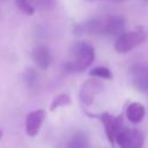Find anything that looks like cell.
<instances>
[{"label":"cell","mask_w":148,"mask_h":148,"mask_svg":"<svg viewBox=\"0 0 148 148\" xmlns=\"http://www.w3.org/2000/svg\"><path fill=\"white\" fill-rule=\"evenodd\" d=\"M69 101H71V99H69V96H68L67 94H61V95L57 96V97L53 99L50 110H51V111H54V110L58 109L59 106H65V105H67V104L69 103Z\"/></svg>","instance_id":"9a60e30c"},{"label":"cell","mask_w":148,"mask_h":148,"mask_svg":"<svg viewBox=\"0 0 148 148\" xmlns=\"http://www.w3.org/2000/svg\"><path fill=\"white\" fill-rule=\"evenodd\" d=\"M148 38V32L143 29L132 30V31H124L119 35L114 42V50L118 53H127L139 46L140 44L145 43Z\"/></svg>","instance_id":"7a4b0ae2"},{"label":"cell","mask_w":148,"mask_h":148,"mask_svg":"<svg viewBox=\"0 0 148 148\" xmlns=\"http://www.w3.org/2000/svg\"><path fill=\"white\" fill-rule=\"evenodd\" d=\"M116 142L119 148H142L145 142V135L138 128L124 127L117 135Z\"/></svg>","instance_id":"3957f363"},{"label":"cell","mask_w":148,"mask_h":148,"mask_svg":"<svg viewBox=\"0 0 148 148\" xmlns=\"http://www.w3.org/2000/svg\"><path fill=\"white\" fill-rule=\"evenodd\" d=\"M94 59V47L86 42H77L71 50V58L66 64V68L71 72H82L92 64Z\"/></svg>","instance_id":"6da1fadb"},{"label":"cell","mask_w":148,"mask_h":148,"mask_svg":"<svg viewBox=\"0 0 148 148\" xmlns=\"http://www.w3.org/2000/svg\"><path fill=\"white\" fill-rule=\"evenodd\" d=\"M24 81L27 82V84L28 86H30V87H32V86H35L36 84V82H37V79H38V75H37V73H36V71H34L32 68H29V69H27L25 71V73H24Z\"/></svg>","instance_id":"e0dca14e"},{"label":"cell","mask_w":148,"mask_h":148,"mask_svg":"<svg viewBox=\"0 0 148 148\" xmlns=\"http://www.w3.org/2000/svg\"><path fill=\"white\" fill-rule=\"evenodd\" d=\"M1 138H2V131L0 130V139H1Z\"/></svg>","instance_id":"d6986e66"},{"label":"cell","mask_w":148,"mask_h":148,"mask_svg":"<svg viewBox=\"0 0 148 148\" xmlns=\"http://www.w3.org/2000/svg\"><path fill=\"white\" fill-rule=\"evenodd\" d=\"M103 89V83L98 79H89L87 80L80 90V99L83 104L90 105L92 104L95 96L99 94Z\"/></svg>","instance_id":"8992f818"},{"label":"cell","mask_w":148,"mask_h":148,"mask_svg":"<svg viewBox=\"0 0 148 148\" xmlns=\"http://www.w3.org/2000/svg\"><path fill=\"white\" fill-rule=\"evenodd\" d=\"M65 148H89L88 135L83 132H77L71 136Z\"/></svg>","instance_id":"7c38bea8"},{"label":"cell","mask_w":148,"mask_h":148,"mask_svg":"<svg viewBox=\"0 0 148 148\" xmlns=\"http://www.w3.org/2000/svg\"><path fill=\"white\" fill-rule=\"evenodd\" d=\"M31 57H32V60H34L35 65L40 69L49 68L51 62H52V53H51L50 49L45 45L36 46L32 50Z\"/></svg>","instance_id":"30bf717a"},{"label":"cell","mask_w":148,"mask_h":148,"mask_svg":"<svg viewBox=\"0 0 148 148\" xmlns=\"http://www.w3.org/2000/svg\"><path fill=\"white\" fill-rule=\"evenodd\" d=\"M89 2H96V1H106V2H112V3H120V2H124L126 0H87Z\"/></svg>","instance_id":"ac0fdd59"},{"label":"cell","mask_w":148,"mask_h":148,"mask_svg":"<svg viewBox=\"0 0 148 148\" xmlns=\"http://www.w3.org/2000/svg\"><path fill=\"white\" fill-rule=\"evenodd\" d=\"M15 5L21 12H23L27 15H32L35 13V9L30 5L29 0H15Z\"/></svg>","instance_id":"2e32d148"},{"label":"cell","mask_w":148,"mask_h":148,"mask_svg":"<svg viewBox=\"0 0 148 148\" xmlns=\"http://www.w3.org/2000/svg\"><path fill=\"white\" fill-rule=\"evenodd\" d=\"M104 20L101 18H90L84 22H81L75 25L74 34L77 36L81 35H101L103 34Z\"/></svg>","instance_id":"52a82bcc"},{"label":"cell","mask_w":148,"mask_h":148,"mask_svg":"<svg viewBox=\"0 0 148 148\" xmlns=\"http://www.w3.org/2000/svg\"><path fill=\"white\" fill-rule=\"evenodd\" d=\"M126 21L121 15H109L104 18L103 35L106 36H119L124 32Z\"/></svg>","instance_id":"ba28073f"},{"label":"cell","mask_w":148,"mask_h":148,"mask_svg":"<svg viewBox=\"0 0 148 148\" xmlns=\"http://www.w3.org/2000/svg\"><path fill=\"white\" fill-rule=\"evenodd\" d=\"M45 111L42 109L31 111L25 118V132L29 136H36L44 123Z\"/></svg>","instance_id":"9c48e42d"},{"label":"cell","mask_w":148,"mask_h":148,"mask_svg":"<svg viewBox=\"0 0 148 148\" xmlns=\"http://www.w3.org/2000/svg\"><path fill=\"white\" fill-rule=\"evenodd\" d=\"M132 84L141 92L148 94V64L135 62L130 68Z\"/></svg>","instance_id":"277c9868"},{"label":"cell","mask_w":148,"mask_h":148,"mask_svg":"<svg viewBox=\"0 0 148 148\" xmlns=\"http://www.w3.org/2000/svg\"><path fill=\"white\" fill-rule=\"evenodd\" d=\"M145 114H146V109L139 102L131 103L126 109V118L132 124H139L145 118Z\"/></svg>","instance_id":"8fae6325"},{"label":"cell","mask_w":148,"mask_h":148,"mask_svg":"<svg viewBox=\"0 0 148 148\" xmlns=\"http://www.w3.org/2000/svg\"><path fill=\"white\" fill-rule=\"evenodd\" d=\"M101 120L104 125V130L106 133L108 139L110 140L111 143L116 142L117 135L120 133V131L125 127L124 126V120L123 116H112L110 113H102L101 114Z\"/></svg>","instance_id":"5b68a950"},{"label":"cell","mask_w":148,"mask_h":148,"mask_svg":"<svg viewBox=\"0 0 148 148\" xmlns=\"http://www.w3.org/2000/svg\"><path fill=\"white\" fill-rule=\"evenodd\" d=\"M89 75H91L92 77H99V79H105V80L112 79V72L108 67H105V66L94 67L89 72Z\"/></svg>","instance_id":"5bb4252c"},{"label":"cell","mask_w":148,"mask_h":148,"mask_svg":"<svg viewBox=\"0 0 148 148\" xmlns=\"http://www.w3.org/2000/svg\"><path fill=\"white\" fill-rule=\"evenodd\" d=\"M30 5L34 7V9L47 12L54 8L56 0H29Z\"/></svg>","instance_id":"4fadbf2b"},{"label":"cell","mask_w":148,"mask_h":148,"mask_svg":"<svg viewBox=\"0 0 148 148\" xmlns=\"http://www.w3.org/2000/svg\"><path fill=\"white\" fill-rule=\"evenodd\" d=\"M0 1H7V0H0Z\"/></svg>","instance_id":"ffe728a7"}]
</instances>
